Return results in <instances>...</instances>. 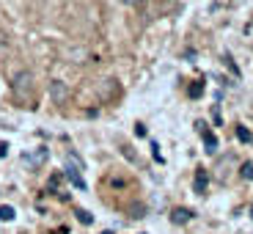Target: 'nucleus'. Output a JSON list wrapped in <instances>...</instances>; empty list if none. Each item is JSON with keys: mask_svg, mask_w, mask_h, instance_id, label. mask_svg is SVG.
<instances>
[{"mask_svg": "<svg viewBox=\"0 0 253 234\" xmlns=\"http://www.w3.org/2000/svg\"><path fill=\"white\" fill-rule=\"evenodd\" d=\"M66 177H69V182L75 185V187H85V182H83V177H80V163L75 160V165H72V160H69V168H66Z\"/></svg>", "mask_w": 253, "mask_h": 234, "instance_id": "39448f33", "label": "nucleus"}, {"mask_svg": "<svg viewBox=\"0 0 253 234\" xmlns=\"http://www.w3.org/2000/svg\"><path fill=\"white\" fill-rule=\"evenodd\" d=\"M240 177H242V179H248V182H253V163H251V160H248V163H242Z\"/></svg>", "mask_w": 253, "mask_h": 234, "instance_id": "6e6552de", "label": "nucleus"}, {"mask_svg": "<svg viewBox=\"0 0 253 234\" xmlns=\"http://www.w3.org/2000/svg\"><path fill=\"white\" fill-rule=\"evenodd\" d=\"M237 138H240L242 140V143H251V140H253V135H251V130H248V127H237Z\"/></svg>", "mask_w": 253, "mask_h": 234, "instance_id": "1a4fd4ad", "label": "nucleus"}, {"mask_svg": "<svg viewBox=\"0 0 253 234\" xmlns=\"http://www.w3.org/2000/svg\"><path fill=\"white\" fill-rule=\"evenodd\" d=\"M201 94H204V86H201V83L190 86V96H201Z\"/></svg>", "mask_w": 253, "mask_h": 234, "instance_id": "f8f14e48", "label": "nucleus"}, {"mask_svg": "<svg viewBox=\"0 0 253 234\" xmlns=\"http://www.w3.org/2000/svg\"><path fill=\"white\" fill-rule=\"evenodd\" d=\"M102 234H113V232H102Z\"/></svg>", "mask_w": 253, "mask_h": 234, "instance_id": "dca6fc26", "label": "nucleus"}, {"mask_svg": "<svg viewBox=\"0 0 253 234\" xmlns=\"http://www.w3.org/2000/svg\"><path fill=\"white\" fill-rule=\"evenodd\" d=\"M50 99L55 105H63V102L69 99V86L63 80H50Z\"/></svg>", "mask_w": 253, "mask_h": 234, "instance_id": "7ed1b4c3", "label": "nucleus"}, {"mask_svg": "<svg viewBox=\"0 0 253 234\" xmlns=\"http://www.w3.org/2000/svg\"><path fill=\"white\" fill-rule=\"evenodd\" d=\"M47 157H50V149H47V146H39V149H33V152L22 154V160H25L31 168H42V165L47 163Z\"/></svg>", "mask_w": 253, "mask_h": 234, "instance_id": "f03ea898", "label": "nucleus"}, {"mask_svg": "<svg viewBox=\"0 0 253 234\" xmlns=\"http://www.w3.org/2000/svg\"><path fill=\"white\" fill-rule=\"evenodd\" d=\"M126 3H132V6H138V3H143V0H126Z\"/></svg>", "mask_w": 253, "mask_h": 234, "instance_id": "2eb2a0df", "label": "nucleus"}, {"mask_svg": "<svg viewBox=\"0 0 253 234\" xmlns=\"http://www.w3.org/2000/svg\"><path fill=\"white\" fill-rule=\"evenodd\" d=\"M75 215H77V221H80V223H85V226H88V223H94V218H91L88 212H85V209H77Z\"/></svg>", "mask_w": 253, "mask_h": 234, "instance_id": "9d476101", "label": "nucleus"}, {"mask_svg": "<svg viewBox=\"0 0 253 234\" xmlns=\"http://www.w3.org/2000/svg\"><path fill=\"white\" fill-rule=\"evenodd\" d=\"M0 221H14V207H0Z\"/></svg>", "mask_w": 253, "mask_h": 234, "instance_id": "9b49d317", "label": "nucleus"}, {"mask_svg": "<svg viewBox=\"0 0 253 234\" xmlns=\"http://www.w3.org/2000/svg\"><path fill=\"white\" fill-rule=\"evenodd\" d=\"M251 218H253V207H251Z\"/></svg>", "mask_w": 253, "mask_h": 234, "instance_id": "f3484780", "label": "nucleus"}, {"mask_svg": "<svg viewBox=\"0 0 253 234\" xmlns=\"http://www.w3.org/2000/svg\"><path fill=\"white\" fill-rule=\"evenodd\" d=\"M201 135H204V146H207L204 152H207V154H215V152H217V138H215L212 133H207V130H204Z\"/></svg>", "mask_w": 253, "mask_h": 234, "instance_id": "423d86ee", "label": "nucleus"}, {"mask_svg": "<svg viewBox=\"0 0 253 234\" xmlns=\"http://www.w3.org/2000/svg\"><path fill=\"white\" fill-rule=\"evenodd\" d=\"M196 193H207V171L204 168H198V174H196Z\"/></svg>", "mask_w": 253, "mask_h": 234, "instance_id": "0eeeda50", "label": "nucleus"}, {"mask_svg": "<svg viewBox=\"0 0 253 234\" xmlns=\"http://www.w3.org/2000/svg\"><path fill=\"white\" fill-rule=\"evenodd\" d=\"M8 154V143H0V157H6Z\"/></svg>", "mask_w": 253, "mask_h": 234, "instance_id": "4468645a", "label": "nucleus"}, {"mask_svg": "<svg viewBox=\"0 0 253 234\" xmlns=\"http://www.w3.org/2000/svg\"><path fill=\"white\" fill-rule=\"evenodd\" d=\"M8 45V36H6V33H3V31H0V50H3V47H6Z\"/></svg>", "mask_w": 253, "mask_h": 234, "instance_id": "ddd939ff", "label": "nucleus"}, {"mask_svg": "<svg viewBox=\"0 0 253 234\" xmlns=\"http://www.w3.org/2000/svg\"><path fill=\"white\" fill-rule=\"evenodd\" d=\"M193 209H187V207H176V209H171V223H176V226H184V223H190L193 221Z\"/></svg>", "mask_w": 253, "mask_h": 234, "instance_id": "20e7f679", "label": "nucleus"}, {"mask_svg": "<svg viewBox=\"0 0 253 234\" xmlns=\"http://www.w3.org/2000/svg\"><path fill=\"white\" fill-rule=\"evenodd\" d=\"M11 91H14L17 99H28L31 91H33V75L31 72H17L14 80H11Z\"/></svg>", "mask_w": 253, "mask_h": 234, "instance_id": "f257e3e1", "label": "nucleus"}]
</instances>
